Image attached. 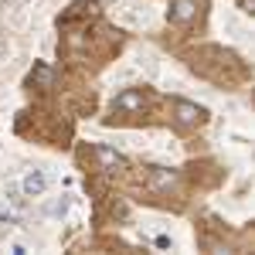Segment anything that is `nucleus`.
<instances>
[{
	"instance_id": "obj_1",
	"label": "nucleus",
	"mask_w": 255,
	"mask_h": 255,
	"mask_svg": "<svg viewBox=\"0 0 255 255\" xmlns=\"http://www.w3.org/2000/svg\"><path fill=\"white\" fill-rule=\"evenodd\" d=\"M174 184H177V174H174V170H163V167H153V170H150V187H153V191H160V194H163V191H170Z\"/></svg>"
},
{
	"instance_id": "obj_2",
	"label": "nucleus",
	"mask_w": 255,
	"mask_h": 255,
	"mask_svg": "<svg viewBox=\"0 0 255 255\" xmlns=\"http://www.w3.org/2000/svg\"><path fill=\"white\" fill-rule=\"evenodd\" d=\"M113 109H119V113H139L143 109V92H123V96H116Z\"/></svg>"
},
{
	"instance_id": "obj_3",
	"label": "nucleus",
	"mask_w": 255,
	"mask_h": 255,
	"mask_svg": "<svg viewBox=\"0 0 255 255\" xmlns=\"http://www.w3.org/2000/svg\"><path fill=\"white\" fill-rule=\"evenodd\" d=\"M20 187H24V194H27V197H41V194H44V187H48V177L34 170V174L24 177V184H20Z\"/></svg>"
},
{
	"instance_id": "obj_4",
	"label": "nucleus",
	"mask_w": 255,
	"mask_h": 255,
	"mask_svg": "<svg viewBox=\"0 0 255 255\" xmlns=\"http://www.w3.org/2000/svg\"><path fill=\"white\" fill-rule=\"evenodd\" d=\"M197 14V7H194V0H177L174 3V10H170V20L174 24H187V20Z\"/></svg>"
},
{
	"instance_id": "obj_5",
	"label": "nucleus",
	"mask_w": 255,
	"mask_h": 255,
	"mask_svg": "<svg viewBox=\"0 0 255 255\" xmlns=\"http://www.w3.org/2000/svg\"><path fill=\"white\" fill-rule=\"evenodd\" d=\"M174 106H177V119H180L184 126H191V123H201V116H204V113H201L197 106H191V102H180V99H177Z\"/></svg>"
},
{
	"instance_id": "obj_6",
	"label": "nucleus",
	"mask_w": 255,
	"mask_h": 255,
	"mask_svg": "<svg viewBox=\"0 0 255 255\" xmlns=\"http://www.w3.org/2000/svg\"><path fill=\"white\" fill-rule=\"evenodd\" d=\"M96 157L102 167H126V160L119 157L116 150H109V146H96Z\"/></svg>"
},
{
	"instance_id": "obj_7",
	"label": "nucleus",
	"mask_w": 255,
	"mask_h": 255,
	"mask_svg": "<svg viewBox=\"0 0 255 255\" xmlns=\"http://www.w3.org/2000/svg\"><path fill=\"white\" fill-rule=\"evenodd\" d=\"M34 79H38L41 85H48V82H51V68H38V75H34Z\"/></svg>"
},
{
	"instance_id": "obj_8",
	"label": "nucleus",
	"mask_w": 255,
	"mask_h": 255,
	"mask_svg": "<svg viewBox=\"0 0 255 255\" xmlns=\"http://www.w3.org/2000/svg\"><path fill=\"white\" fill-rule=\"evenodd\" d=\"M14 218H17V215H14L10 208H3V204H0V221H14Z\"/></svg>"
}]
</instances>
